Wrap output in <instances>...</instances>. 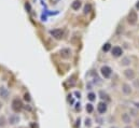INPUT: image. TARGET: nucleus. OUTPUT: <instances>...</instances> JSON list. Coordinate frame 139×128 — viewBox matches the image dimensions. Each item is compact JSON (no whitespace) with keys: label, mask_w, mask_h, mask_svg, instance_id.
<instances>
[{"label":"nucleus","mask_w":139,"mask_h":128,"mask_svg":"<svg viewBox=\"0 0 139 128\" xmlns=\"http://www.w3.org/2000/svg\"><path fill=\"white\" fill-rule=\"evenodd\" d=\"M12 109L15 112H19L23 109V103L18 98L13 99V101H12Z\"/></svg>","instance_id":"nucleus-1"},{"label":"nucleus","mask_w":139,"mask_h":128,"mask_svg":"<svg viewBox=\"0 0 139 128\" xmlns=\"http://www.w3.org/2000/svg\"><path fill=\"white\" fill-rule=\"evenodd\" d=\"M100 73L102 74V77L105 79H109L111 73H112V70H111V68L108 66H102L100 69Z\"/></svg>","instance_id":"nucleus-2"},{"label":"nucleus","mask_w":139,"mask_h":128,"mask_svg":"<svg viewBox=\"0 0 139 128\" xmlns=\"http://www.w3.org/2000/svg\"><path fill=\"white\" fill-rule=\"evenodd\" d=\"M137 19H138L137 13L134 10H130V12L128 13V23L130 25H135L137 23Z\"/></svg>","instance_id":"nucleus-3"},{"label":"nucleus","mask_w":139,"mask_h":128,"mask_svg":"<svg viewBox=\"0 0 139 128\" xmlns=\"http://www.w3.org/2000/svg\"><path fill=\"white\" fill-rule=\"evenodd\" d=\"M50 34L52 37H54L55 39H62L63 36H64V31H63L62 29H59V28H57V29H54V30H51Z\"/></svg>","instance_id":"nucleus-4"},{"label":"nucleus","mask_w":139,"mask_h":128,"mask_svg":"<svg viewBox=\"0 0 139 128\" xmlns=\"http://www.w3.org/2000/svg\"><path fill=\"white\" fill-rule=\"evenodd\" d=\"M111 53H112V56H114V57H120L123 54V50L120 46H114L112 51H111Z\"/></svg>","instance_id":"nucleus-5"},{"label":"nucleus","mask_w":139,"mask_h":128,"mask_svg":"<svg viewBox=\"0 0 139 128\" xmlns=\"http://www.w3.org/2000/svg\"><path fill=\"white\" fill-rule=\"evenodd\" d=\"M107 109H108V107H107V103H106V102H99V103H98L97 110H98V112H99L100 114L106 113Z\"/></svg>","instance_id":"nucleus-6"},{"label":"nucleus","mask_w":139,"mask_h":128,"mask_svg":"<svg viewBox=\"0 0 139 128\" xmlns=\"http://www.w3.org/2000/svg\"><path fill=\"white\" fill-rule=\"evenodd\" d=\"M9 124L10 125H15V124H17L19 122V117H18V115L16 114H12L10 115V117H9Z\"/></svg>","instance_id":"nucleus-7"},{"label":"nucleus","mask_w":139,"mask_h":128,"mask_svg":"<svg viewBox=\"0 0 139 128\" xmlns=\"http://www.w3.org/2000/svg\"><path fill=\"white\" fill-rule=\"evenodd\" d=\"M124 75L128 80H134L135 79V71L132 70V69H126L124 71Z\"/></svg>","instance_id":"nucleus-8"},{"label":"nucleus","mask_w":139,"mask_h":128,"mask_svg":"<svg viewBox=\"0 0 139 128\" xmlns=\"http://www.w3.org/2000/svg\"><path fill=\"white\" fill-rule=\"evenodd\" d=\"M61 55L63 58H69L70 55H71V51L69 49H63L61 51Z\"/></svg>","instance_id":"nucleus-9"},{"label":"nucleus","mask_w":139,"mask_h":128,"mask_svg":"<svg viewBox=\"0 0 139 128\" xmlns=\"http://www.w3.org/2000/svg\"><path fill=\"white\" fill-rule=\"evenodd\" d=\"M122 121L125 124H129L130 121H132V117H130V115L127 114V113H123L122 114Z\"/></svg>","instance_id":"nucleus-10"},{"label":"nucleus","mask_w":139,"mask_h":128,"mask_svg":"<svg viewBox=\"0 0 139 128\" xmlns=\"http://www.w3.org/2000/svg\"><path fill=\"white\" fill-rule=\"evenodd\" d=\"M122 90H123V93H124L125 95H129L130 93H132V88H130V86L127 85V84H123Z\"/></svg>","instance_id":"nucleus-11"},{"label":"nucleus","mask_w":139,"mask_h":128,"mask_svg":"<svg viewBox=\"0 0 139 128\" xmlns=\"http://www.w3.org/2000/svg\"><path fill=\"white\" fill-rule=\"evenodd\" d=\"M81 6H82V3H81L80 0H75V1L72 2V5H71V8H72L73 10H79V9L81 8Z\"/></svg>","instance_id":"nucleus-12"},{"label":"nucleus","mask_w":139,"mask_h":128,"mask_svg":"<svg viewBox=\"0 0 139 128\" xmlns=\"http://www.w3.org/2000/svg\"><path fill=\"white\" fill-rule=\"evenodd\" d=\"M121 65L122 66H128L130 65V58L129 57H124L122 59V61H121Z\"/></svg>","instance_id":"nucleus-13"},{"label":"nucleus","mask_w":139,"mask_h":128,"mask_svg":"<svg viewBox=\"0 0 139 128\" xmlns=\"http://www.w3.org/2000/svg\"><path fill=\"white\" fill-rule=\"evenodd\" d=\"M7 118H6V116H3V115H1L0 116V127H5L6 125H7Z\"/></svg>","instance_id":"nucleus-14"},{"label":"nucleus","mask_w":139,"mask_h":128,"mask_svg":"<svg viewBox=\"0 0 139 128\" xmlns=\"http://www.w3.org/2000/svg\"><path fill=\"white\" fill-rule=\"evenodd\" d=\"M8 90L5 88V87H1V89H0V96L1 97H3V98H7L8 97Z\"/></svg>","instance_id":"nucleus-15"},{"label":"nucleus","mask_w":139,"mask_h":128,"mask_svg":"<svg viewBox=\"0 0 139 128\" xmlns=\"http://www.w3.org/2000/svg\"><path fill=\"white\" fill-rule=\"evenodd\" d=\"M85 109H86V111L89 112V113H92V112H93V110H94V107H93V105H92V103H87Z\"/></svg>","instance_id":"nucleus-16"},{"label":"nucleus","mask_w":139,"mask_h":128,"mask_svg":"<svg viewBox=\"0 0 139 128\" xmlns=\"http://www.w3.org/2000/svg\"><path fill=\"white\" fill-rule=\"evenodd\" d=\"M87 98H89V100L94 101L95 99H96V95H95L94 93H90L89 95H87Z\"/></svg>","instance_id":"nucleus-17"},{"label":"nucleus","mask_w":139,"mask_h":128,"mask_svg":"<svg viewBox=\"0 0 139 128\" xmlns=\"http://www.w3.org/2000/svg\"><path fill=\"white\" fill-rule=\"evenodd\" d=\"M110 49H111V44H110V43H106V44L102 46V51H104V52H108Z\"/></svg>","instance_id":"nucleus-18"},{"label":"nucleus","mask_w":139,"mask_h":128,"mask_svg":"<svg viewBox=\"0 0 139 128\" xmlns=\"http://www.w3.org/2000/svg\"><path fill=\"white\" fill-rule=\"evenodd\" d=\"M91 8H92V7H91V5H86V6H85V8H84V13H85V14L89 13V12L91 11Z\"/></svg>","instance_id":"nucleus-19"},{"label":"nucleus","mask_w":139,"mask_h":128,"mask_svg":"<svg viewBox=\"0 0 139 128\" xmlns=\"http://www.w3.org/2000/svg\"><path fill=\"white\" fill-rule=\"evenodd\" d=\"M24 99L27 101V102H29L31 100V98H30V95L29 94H25V96H24Z\"/></svg>","instance_id":"nucleus-20"},{"label":"nucleus","mask_w":139,"mask_h":128,"mask_svg":"<svg viewBox=\"0 0 139 128\" xmlns=\"http://www.w3.org/2000/svg\"><path fill=\"white\" fill-rule=\"evenodd\" d=\"M99 95H100L101 96V99H105V98H107V97H108V96H107V94L106 93H104V91H102V90H100V91H99Z\"/></svg>","instance_id":"nucleus-21"},{"label":"nucleus","mask_w":139,"mask_h":128,"mask_svg":"<svg viewBox=\"0 0 139 128\" xmlns=\"http://www.w3.org/2000/svg\"><path fill=\"white\" fill-rule=\"evenodd\" d=\"M91 124H92V123H91V119H90V118H86V119H85V125H86V127H90Z\"/></svg>","instance_id":"nucleus-22"},{"label":"nucleus","mask_w":139,"mask_h":128,"mask_svg":"<svg viewBox=\"0 0 139 128\" xmlns=\"http://www.w3.org/2000/svg\"><path fill=\"white\" fill-rule=\"evenodd\" d=\"M130 113H132V116H136L137 115V111L134 109H130Z\"/></svg>","instance_id":"nucleus-23"},{"label":"nucleus","mask_w":139,"mask_h":128,"mask_svg":"<svg viewBox=\"0 0 139 128\" xmlns=\"http://www.w3.org/2000/svg\"><path fill=\"white\" fill-rule=\"evenodd\" d=\"M75 106H77V107H75V110H77V111H80L81 110V105H80V103H77Z\"/></svg>","instance_id":"nucleus-24"},{"label":"nucleus","mask_w":139,"mask_h":128,"mask_svg":"<svg viewBox=\"0 0 139 128\" xmlns=\"http://www.w3.org/2000/svg\"><path fill=\"white\" fill-rule=\"evenodd\" d=\"M80 127V118L77 119V124H75V128H79Z\"/></svg>","instance_id":"nucleus-25"},{"label":"nucleus","mask_w":139,"mask_h":128,"mask_svg":"<svg viewBox=\"0 0 139 128\" xmlns=\"http://www.w3.org/2000/svg\"><path fill=\"white\" fill-rule=\"evenodd\" d=\"M74 95H75V96H77V98H79V99H80V98H81V94H80V93H79V91H74Z\"/></svg>","instance_id":"nucleus-26"},{"label":"nucleus","mask_w":139,"mask_h":128,"mask_svg":"<svg viewBox=\"0 0 139 128\" xmlns=\"http://www.w3.org/2000/svg\"><path fill=\"white\" fill-rule=\"evenodd\" d=\"M135 86L139 87V81H138V80H135Z\"/></svg>","instance_id":"nucleus-27"},{"label":"nucleus","mask_w":139,"mask_h":128,"mask_svg":"<svg viewBox=\"0 0 139 128\" xmlns=\"http://www.w3.org/2000/svg\"><path fill=\"white\" fill-rule=\"evenodd\" d=\"M135 125H136V127H137V128H139V119H137V121H136V123H135Z\"/></svg>","instance_id":"nucleus-28"},{"label":"nucleus","mask_w":139,"mask_h":128,"mask_svg":"<svg viewBox=\"0 0 139 128\" xmlns=\"http://www.w3.org/2000/svg\"><path fill=\"white\" fill-rule=\"evenodd\" d=\"M26 9H28V10H30V6H29V5H27V3H26Z\"/></svg>","instance_id":"nucleus-29"},{"label":"nucleus","mask_w":139,"mask_h":128,"mask_svg":"<svg viewBox=\"0 0 139 128\" xmlns=\"http://www.w3.org/2000/svg\"><path fill=\"white\" fill-rule=\"evenodd\" d=\"M136 8H137V9H139V1L136 3Z\"/></svg>","instance_id":"nucleus-30"},{"label":"nucleus","mask_w":139,"mask_h":128,"mask_svg":"<svg viewBox=\"0 0 139 128\" xmlns=\"http://www.w3.org/2000/svg\"><path fill=\"white\" fill-rule=\"evenodd\" d=\"M135 106H136V107L138 108V109H139V103H138V102H136V103H135Z\"/></svg>","instance_id":"nucleus-31"},{"label":"nucleus","mask_w":139,"mask_h":128,"mask_svg":"<svg viewBox=\"0 0 139 128\" xmlns=\"http://www.w3.org/2000/svg\"><path fill=\"white\" fill-rule=\"evenodd\" d=\"M1 107H2V103H1V102H0V109H1Z\"/></svg>","instance_id":"nucleus-32"},{"label":"nucleus","mask_w":139,"mask_h":128,"mask_svg":"<svg viewBox=\"0 0 139 128\" xmlns=\"http://www.w3.org/2000/svg\"><path fill=\"white\" fill-rule=\"evenodd\" d=\"M126 128H132V127H129V126H127V127H126Z\"/></svg>","instance_id":"nucleus-33"},{"label":"nucleus","mask_w":139,"mask_h":128,"mask_svg":"<svg viewBox=\"0 0 139 128\" xmlns=\"http://www.w3.org/2000/svg\"><path fill=\"white\" fill-rule=\"evenodd\" d=\"M111 128H117V127H111Z\"/></svg>","instance_id":"nucleus-34"},{"label":"nucleus","mask_w":139,"mask_h":128,"mask_svg":"<svg viewBox=\"0 0 139 128\" xmlns=\"http://www.w3.org/2000/svg\"><path fill=\"white\" fill-rule=\"evenodd\" d=\"M96 128H100V127H96Z\"/></svg>","instance_id":"nucleus-35"}]
</instances>
